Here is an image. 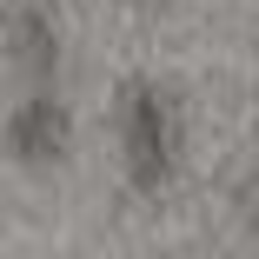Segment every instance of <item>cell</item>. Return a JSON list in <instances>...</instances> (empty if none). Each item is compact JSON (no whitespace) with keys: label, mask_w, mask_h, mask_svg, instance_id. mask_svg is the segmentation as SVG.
Returning <instances> with one entry per match:
<instances>
[{"label":"cell","mask_w":259,"mask_h":259,"mask_svg":"<svg viewBox=\"0 0 259 259\" xmlns=\"http://www.w3.org/2000/svg\"><path fill=\"white\" fill-rule=\"evenodd\" d=\"M173 107H166V93H153V87H126V166L140 186H160L166 166H173Z\"/></svg>","instance_id":"cell-1"},{"label":"cell","mask_w":259,"mask_h":259,"mask_svg":"<svg viewBox=\"0 0 259 259\" xmlns=\"http://www.w3.org/2000/svg\"><path fill=\"white\" fill-rule=\"evenodd\" d=\"M14 146L27 153V160H47V153L60 146V113H54V100H33V107L14 120Z\"/></svg>","instance_id":"cell-2"}]
</instances>
